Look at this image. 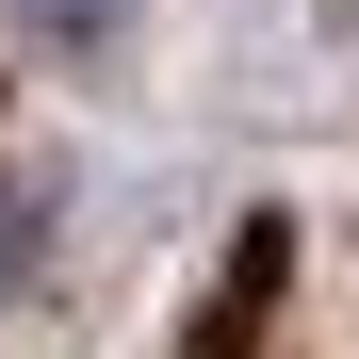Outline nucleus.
Here are the masks:
<instances>
[{
  "mask_svg": "<svg viewBox=\"0 0 359 359\" xmlns=\"http://www.w3.org/2000/svg\"><path fill=\"white\" fill-rule=\"evenodd\" d=\"M33 229H49V180H33V163H0V278H17V245H33Z\"/></svg>",
  "mask_w": 359,
  "mask_h": 359,
  "instance_id": "obj_1",
  "label": "nucleus"
},
{
  "mask_svg": "<svg viewBox=\"0 0 359 359\" xmlns=\"http://www.w3.org/2000/svg\"><path fill=\"white\" fill-rule=\"evenodd\" d=\"M17 17H33L49 49H82V33H114V17H131V0H17Z\"/></svg>",
  "mask_w": 359,
  "mask_h": 359,
  "instance_id": "obj_2",
  "label": "nucleus"
}]
</instances>
